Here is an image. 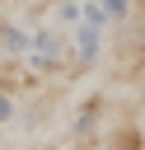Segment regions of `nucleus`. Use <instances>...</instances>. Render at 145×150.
Returning a JSON list of instances; mask_svg holds the SVG:
<instances>
[{"instance_id": "obj_8", "label": "nucleus", "mask_w": 145, "mask_h": 150, "mask_svg": "<svg viewBox=\"0 0 145 150\" xmlns=\"http://www.w3.org/2000/svg\"><path fill=\"white\" fill-rule=\"evenodd\" d=\"M14 5H23V0H14Z\"/></svg>"}, {"instance_id": "obj_1", "label": "nucleus", "mask_w": 145, "mask_h": 150, "mask_svg": "<svg viewBox=\"0 0 145 150\" xmlns=\"http://www.w3.org/2000/svg\"><path fill=\"white\" fill-rule=\"evenodd\" d=\"M28 56H33V66H37V70H56V66H61V56H65V38H61L56 28H37V33H33V42H28Z\"/></svg>"}, {"instance_id": "obj_3", "label": "nucleus", "mask_w": 145, "mask_h": 150, "mask_svg": "<svg viewBox=\"0 0 145 150\" xmlns=\"http://www.w3.org/2000/svg\"><path fill=\"white\" fill-rule=\"evenodd\" d=\"M28 42H33V33H23L14 23H0V52L5 56H28Z\"/></svg>"}, {"instance_id": "obj_4", "label": "nucleus", "mask_w": 145, "mask_h": 150, "mask_svg": "<svg viewBox=\"0 0 145 150\" xmlns=\"http://www.w3.org/2000/svg\"><path fill=\"white\" fill-rule=\"evenodd\" d=\"M98 5L108 9V19H112V23H122V19H126V9H131V0H98Z\"/></svg>"}, {"instance_id": "obj_5", "label": "nucleus", "mask_w": 145, "mask_h": 150, "mask_svg": "<svg viewBox=\"0 0 145 150\" xmlns=\"http://www.w3.org/2000/svg\"><path fill=\"white\" fill-rule=\"evenodd\" d=\"M9 117H14V94L0 84V122H9Z\"/></svg>"}, {"instance_id": "obj_11", "label": "nucleus", "mask_w": 145, "mask_h": 150, "mask_svg": "<svg viewBox=\"0 0 145 150\" xmlns=\"http://www.w3.org/2000/svg\"><path fill=\"white\" fill-rule=\"evenodd\" d=\"M0 56H5V52H0Z\"/></svg>"}, {"instance_id": "obj_7", "label": "nucleus", "mask_w": 145, "mask_h": 150, "mask_svg": "<svg viewBox=\"0 0 145 150\" xmlns=\"http://www.w3.org/2000/svg\"><path fill=\"white\" fill-rule=\"evenodd\" d=\"M122 150H140V136L136 131H122Z\"/></svg>"}, {"instance_id": "obj_10", "label": "nucleus", "mask_w": 145, "mask_h": 150, "mask_svg": "<svg viewBox=\"0 0 145 150\" xmlns=\"http://www.w3.org/2000/svg\"><path fill=\"white\" fill-rule=\"evenodd\" d=\"M140 38H145V33H140Z\"/></svg>"}, {"instance_id": "obj_6", "label": "nucleus", "mask_w": 145, "mask_h": 150, "mask_svg": "<svg viewBox=\"0 0 145 150\" xmlns=\"http://www.w3.org/2000/svg\"><path fill=\"white\" fill-rule=\"evenodd\" d=\"M56 19H65V23H75V19H80V5H75V0H61V9H56Z\"/></svg>"}, {"instance_id": "obj_9", "label": "nucleus", "mask_w": 145, "mask_h": 150, "mask_svg": "<svg viewBox=\"0 0 145 150\" xmlns=\"http://www.w3.org/2000/svg\"><path fill=\"white\" fill-rule=\"evenodd\" d=\"M56 5H61V0H56Z\"/></svg>"}, {"instance_id": "obj_2", "label": "nucleus", "mask_w": 145, "mask_h": 150, "mask_svg": "<svg viewBox=\"0 0 145 150\" xmlns=\"http://www.w3.org/2000/svg\"><path fill=\"white\" fill-rule=\"evenodd\" d=\"M75 52H80V61H84V66H94V61H98V52H103V28L80 23V28H75Z\"/></svg>"}]
</instances>
